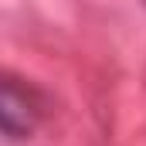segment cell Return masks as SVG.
I'll list each match as a JSON object with an SVG mask.
<instances>
[{
    "mask_svg": "<svg viewBox=\"0 0 146 146\" xmlns=\"http://www.w3.org/2000/svg\"><path fill=\"white\" fill-rule=\"evenodd\" d=\"M143 3H146V0H143Z\"/></svg>",
    "mask_w": 146,
    "mask_h": 146,
    "instance_id": "cell-2",
    "label": "cell"
},
{
    "mask_svg": "<svg viewBox=\"0 0 146 146\" xmlns=\"http://www.w3.org/2000/svg\"><path fill=\"white\" fill-rule=\"evenodd\" d=\"M44 102L31 85L21 82H0V136L24 139L41 126Z\"/></svg>",
    "mask_w": 146,
    "mask_h": 146,
    "instance_id": "cell-1",
    "label": "cell"
}]
</instances>
